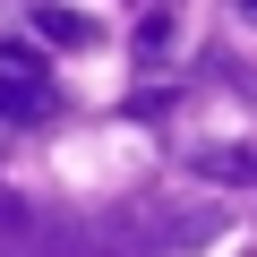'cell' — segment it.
Returning a JSON list of instances; mask_svg holds the SVG:
<instances>
[{
	"mask_svg": "<svg viewBox=\"0 0 257 257\" xmlns=\"http://www.w3.org/2000/svg\"><path fill=\"white\" fill-rule=\"evenodd\" d=\"M0 77H43V60H35V43H18V35L0 43Z\"/></svg>",
	"mask_w": 257,
	"mask_h": 257,
	"instance_id": "5",
	"label": "cell"
},
{
	"mask_svg": "<svg viewBox=\"0 0 257 257\" xmlns=\"http://www.w3.org/2000/svg\"><path fill=\"white\" fill-rule=\"evenodd\" d=\"M240 18H257V0H240Z\"/></svg>",
	"mask_w": 257,
	"mask_h": 257,
	"instance_id": "6",
	"label": "cell"
},
{
	"mask_svg": "<svg viewBox=\"0 0 257 257\" xmlns=\"http://www.w3.org/2000/svg\"><path fill=\"white\" fill-rule=\"evenodd\" d=\"M197 172H206L214 189H257V146H206Z\"/></svg>",
	"mask_w": 257,
	"mask_h": 257,
	"instance_id": "2",
	"label": "cell"
},
{
	"mask_svg": "<svg viewBox=\"0 0 257 257\" xmlns=\"http://www.w3.org/2000/svg\"><path fill=\"white\" fill-rule=\"evenodd\" d=\"M52 77H0V120L9 128H35V120H52Z\"/></svg>",
	"mask_w": 257,
	"mask_h": 257,
	"instance_id": "1",
	"label": "cell"
},
{
	"mask_svg": "<svg viewBox=\"0 0 257 257\" xmlns=\"http://www.w3.org/2000/svg\"><path fill=\"white\" fill-rule=\"evenodd\" d=\"M172 43H180L172 9H146V18H138V60H172Z\"/></svg>",
	"mask_w": 257,
	"mask_h": 257,
	"instance_id": "4",
	"label": "cell"
},
{
	"mask_svg": "<svg viewBox=\"0 0 257 257\" xmlns=\"http://www.w3.org/2000/svg\"><path fill=\"white\" fill-rule=\"evenodd\" d=\"M35 26H43L52 43H69V52H77V43H94V18H77L69 0H43V9H35Z\"/></svg>",
	"mask_w": 257,
	"mask_h": 257,
	"instance_id": "3",
	"label": "cell"
}]
</instances>
